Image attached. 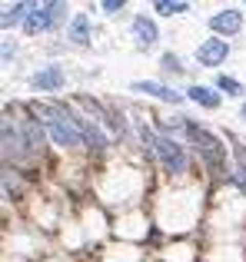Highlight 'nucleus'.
I'll return each instance as SVG.
<instances>
[{
	"label": "nucleus",
	"mask_w": 246,
	"mask_h": 262,
	"mask_svg": "<svg viewBox=\"0 0 246 262\" xmlns=\"http://www.w3.org/2000/svg\"><path fill=\"white\" fill-rule=\"evenodd\" d=\"M40 116H44L50 136L60 143V146H84V133L77 126V116H70L64 106H40Z\"/></svg>",
	"instance_id": "f257e3e1"
},
{
	"label": "nucleus",
	"mask_w": 246,
	"mask_h": 262,
	"mask_svg": "<svg viewBox=\"0 0 246 262\" xmlns=\"http://www.w3.org/2000/svg\"><path fill=\"white\" fill-rule=\"evenodd\" d=\"M143 143L160 156V163L170 169V173H183V169H187V156H183V149L176 146L170 136H153L147 126H143Z\"/></svg>",
	"instance_id": "f03ea898"
},
{
	"label": "nucleus",
	"mask_w": 246,
	"mask_h": 262,
	"mask_svg": "<svg viewBox=\"0 0 246 262\" xmlns=\"http://www.w3.org/2000/svg\"><path fill=\"white\" fill-rule=\"evenodd\" d=\"M187 129H190V136H193L200 156L207 160V166L216 169V173H223V169H227V149H223V143L216 140V136H210L207 129H200V126H187Z\"/></svg>",
	"instance_id": "7ed1b4c3"
},
{
	"label": "nucleus",
	"mask_w": 246,
	"mask_h": 262,
	"mask_svg": "<svg viewBox=\"0 0 246 262\" xmlns=\"http://www.w3.org/2000/svg\"><path fill=\"white\" fill-rule=\"evenodd\" d=\"M64 10V4H44V7H33V13L27 17V33H40V30H47V27L53 24V17Z\"/></svg>",
	"instance_id": "20e7f679"
},
{
	"label": "nucleus",
	"mask_w": 246,
	"mask_h": 262,
	"mask_svg": "<svg viewBox=\"0 0 246 262\" xmlns=\"http://www.w3.org/2000/svg\"><path fill=\"white\" fill-rule=\"evenodd\" d=\"M230 47L227 40H207V43H200V50H196V60H200L203 67H220L223 60H227Z\"/></svg>",
	"instance_id": "39448f33"
},
{
	"label": "nucleus",
	"mask_w": 246,
	"mask_h": 262,
	"mask_svg": "<svg viewBox=\"0 0 246 262\" xmlns=\"http://www.w3.org/2000/svg\"><path fill=\"white\" fill-rule=\"evenodd\" d=\"M210 27H213L216 33H236L243 27V17L236 10H220L213 20H210Z\"/></svg>",
	"instance_id": "423d86ee"
},
{
	"label": "nucleus",
	"mask_w": 246,
	"mask_h": 262,
	"mask_svg": "<svg viewBox=\"0 0 246 262\" xmlns=\"http://www.w3.org/2000/svg\"><path fill=\"white\" fill-rule=\"evenodd\" d=\"M136 93H150V96H160V100H167V103H180V93H173L170 86H163V83H150V80H140V83H133Z\"/></svg>",
	"instance_id": "0eeeda50"
},
{
	"label": "nucleus",
	"mask_w": 246,
	"mask_h": 262,
	"mask_svg": "<svg viewBox=\"0 0 246 262\" xmlns=\"http://www.w3.org/2000/svg\"><path fill=\"white\" fill-rule=\"evenodd\" d=\"M24 149H27V140L10 126V120H4V153H7V156H10V153H13V156H20Z\"/></svg>",
	"instance_id": "6e6552de"
},
{
	"label": "nucleus",
	"mask_w": 246,
	"mask_h": 262,
	"mask_svg": "<svg viewBox=\"0 0 246 262\" xmlns=\"http://www.w3.org/2000/svg\"><path fill=\"white\" fill-rule=\"evenodd\" d=\"M60 83H64V73H60L57 67H47V70H40L37 77H33V86H40V90H57Z\"/></svg>",
	"instance_id": "1a4fd4ad"
},
{
	"label": "nucleus",
	"mask_w": 246,
	"mask_h": 262,
	"mask_svg": "<svg viewBox=\"0 0 246 262\" xmlns=\"http://www.w3.org/2000/svg\"><path fill=\"white\" fill-rule=\"evenodd\" d=\"M187 93H190V100H193V103H200V106H210V110H213V106H220V96H216L210 86H190Z\"/></svg>",
	"instance_id": "9d476101"
},
{
	"label": "nucleus",
	"mask_w": 246,
	"mask_h": 262,
	"mask_svg": "<svg viewBox=\"0 0 246 262\" xmlns=\"http://www.w3.org/2000/svg\"><path fill=\"white\" fill-rule=\"evenodd\" d=\"M70 40H77V43H87V40H90V20H87V13H77V17H73Z\"/></svg>",
	"instance_id": "9b49d317"
},
{
	"label": "nucleus",
	"mask_w": 246,
	"mask_h": 262,
	"mask_svg": "<svg viewBox=\"0 0 246 262\" xmlns=\"http://www.w3.org/2000/svg\"><path fill=\"white\" fill-rule=\"evenodd\" d=\"M133 33H136V40H140V43H153V40H156V27L150 24L147 17H136L133 20Z\"/></svg>",
	"instance_id": "f8f14e48"
},
{
	"label": "nucleus",
	"mask_w": 246,
	"mask_h": 262,
	"mask_svg": "<svg viewBox=\"0 0 246 262\" xmlns=\"http://www.w3.org/2000/svg\"><path fill=\"white\" fill-rule=\"evenodd\" d=\"M24 10H30V7H27V4H13V7H4V27L17 24V20L24 17Z\"/></svg>",
	"instance_id": "ddd939ff"
},
{
	"label": "nucleus",
	"mask_w": 246,
	"mask_h": 262,
	"mask_svg": "<svg viewBox=\"0 0 246 262\" xmlns=\"http://www.w3.org/2000/svg\"><path fill=\"white\" fill-rule=\"evenodd\" d=\"M24 129H27V146H30V149H40V129H37V120H27Z\"/></svg>",
	"instance_id": "4468645a"
},
{
	"label": "nucleus",
	"mask_w": 246,
	"mask_h": 262,
	"mask_svg": "<svg viewBox=\"0 0 246 262\" xmlns=\"http://www.w3.org/2000/svg\"><path fill=\"white\" fill-rule=\"evenodd\" d=\"M156 10L160 13H183L187 4H183V0H156Z\"/></svg>",
	"instance_id": "2eb2a0df"
},
{
	"label": "nucleus",
	"mask_w": 246,
	"mask_h": 262,
	"mask_svg": "<svg viewBox=\"0 0 246 262\" xmlns=\"http://www.w3.org/2000/svg\"><path fill=\"white\" fill-rule=\"evenodd\" d=\"M236 160H240V169H236V179L246 186V149L243 146H236Z\"/></svg>",
	"instance_id": "dca6fc26"
},
{
	"label": "nucleus",
	"mask_w": 246,
	"mask_h": 262,
	"mask_svg": "<svg viewBox=\"0 0 246 262\" xmlns=\"http://www.w3.org/2000/svg\"><path fill=\"white\" fill-rule=\"evenodd\" d=\"M216 83H220V90H227V93H240V83H236L233 77H220Z\"/></svg>",
	"instance_id": "f3484780"
},
{
	"label": "nucleus",
	"mask_w": 246,
	"mask_h": 262,
	"mask_svg": "<svg viewBox=\"0 0 246 262\" xmlns=\"http://www.w3.org/2000/svg\"><path fill=\"white\" fill-rule=\"evenodd\" d=\"M104 10H110V13L123 10V0H104Z\"/></svg>",
	"instance_id": "a211bd4d"
},
{
	"label": "nucleus",
	"mask_w": 246,
	"mask_h": 262,
	"mask_svg": "<svg viewBox=\"0 0 246 262\" xmlns=\"http://www.w3.org/2000/svg\"><path fill=\"white\" fill-rule=\"evenodd\" d=\"M163 63H167V70H180V60L170 53V57H163Z\"/></svg>",
	"instance_id": "6ab92c4d"
},
{
	"label": "nucleus",
	"mask_w": 246,
	"mask_h": 262,
	"mask_svg": "<svg viewBox=\"0 0 246 262\" xmlns=\"http://www.w3.org/2000/svg\"><path fill=\"white\" fill-rule=\"evenodd\" d=\"M163 126H167V129H183V123L180 120H163Z\"/></svg>",
	"instance_id": "aec40b11"
},
{
	"label": "nucleus",
	"mask_w": 246,
	"mask_h": 262,
	"mask_svg": "<svg viewBox=\"0 0 246 262\" xmlns=\"http://www.w3.org/2000/svg\"><path fill=\"white\" fill-rule=\"evenodd\" d=\"M243 120H246V103H243Z\"/></svg>",
	"instance_id": "412c9836"
}]
</instances>
